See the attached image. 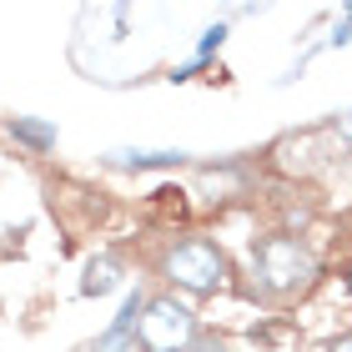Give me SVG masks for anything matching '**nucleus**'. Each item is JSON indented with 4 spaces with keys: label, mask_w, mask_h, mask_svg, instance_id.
<instances>
[{
    "label": "nucleus",
    "mask_w": 352,
    "mask_h": 352,
    "mask_svg": "<svg viewBox=\"0 0 352 352\" xmlns=\"http://www.w3.org/2000/svg\"><path fill=\"white\" fill-rule=\"evenodd\" d=\"M116 287H121V262L116 257H96L86 267V282H81L86 297H106V292H116Z\"/></svg>",
    "instance_id": "nucleus-5"
},
{
    "label": "nucleus",
    "mask_w": 352,
    "mask_h": 352,
    "mask_svg": "<svg viewBox=\"0 0 352 352\" xmlns=\"http://www.w3.org/2000/svg\"><path fill=\"white\" fill-rule=\"evenodd\" d=\"M186 352H227V347H221V338H197Z\"/></svg>",
    "instance_id": "nucleus-9"
},
{
    "label": "nucleus",
    "mask_w": 352,
    "mask_h": 352,
    "mask_svg": "<svg viewBox=\"0 0 352 352\" xmlns=\"http://www.w3.org/2000/svg\"><path fill=\"white\" fill-rule=\"evenodd\" d=\"M347 292H352V267H347Z\"/></svg>",
    "instance_id": "nucleus-12"
},
{
    "label": "nucleus",
    "mask_w": 352,
    "mask_h": 352,
    "mask_svg": "<svg viewBox=\"0 0 352 352\" xmlns=\"http://www.w3.org/2000/svg\"><path fill=\"white\" fill-rule=\"evenodd\" d=\"M338 131H342V136L352 141V111H342V116H338Z\"/></svg>",
    "instance_id": "nucleus-10"
},
{
    "label": "nucleus",
    "mask_w": 352,
    "mask_h": 352,
    "mask_svg": "<svg viewBox=\"0 0 352 352\" xmlns=\"http://www.w3.org/2000/svg\"><path fill=\"white\" fill-rule=\"evenodd\" d=\"M10 136L21 141V146H30V151H51L56 146V126L51 121H36V116H15L10 121Z\"/></svg>",
    "instance_id": "nucleus-6"
},
{
    "label": "nucleus",
    "mask_w": 352,
    "mask_h": 352,
    "mask_svg": "<svg viewBox=\"0 0 352 352\" xmlns=\"http://www.w3.org/2000/svg\"><path fill=\"white\" fill-rule=\"evenodd\" d=\"M186 151H111V166L126 171H151V166H182Z\"/></svg>",
    "instance_id": "nucleus-7"
},
{
    "label": "nucleus",
    "mask_w": 352,
    "mask_h": 352,
    "mask_svg": "<svg viewBox=\"0 0 352 352\" xmlns=\"http://www.w3.org/2000/svg\"><path fill=\"white\" fill-rule=\"evenodd\" d=\"M317 282V257L302 236L272 232L252 247V287L272 302H292Z\"/></svg>",
    "instance_id": "nucleus-1"
},
{
    "label": "nucleus",
    "mask_w": 352,
    "mask_h": 352,
    "mask_svg": "<svg viewBox=\"0 0 352 352\" xmlns=\"http://www.w3.org/2000/svg\"><path fill=\"white\" fill-rule=\"evenodd\" d=\"M151 217H156V221H186V191L156 186V191H151Z\"/></svg>",
    "instance_id": "nucleus-8"
},
{
    "label": "nucleus",
    "mask_w": 352,
    "mask_h": 352,
    "mask_svg": "<svg viewBox=\"0 0 352 352\" xmlns=\"http://www.w3.org/2000/svg\"><path fill=\"white\" fill-rule=\"evenodd\" d=\"M327 352H352V332H347V338H338V342H332Z\"/></svg>",
    "instance_id": "nucleus-11"
},
{
    "label": "nucleus",
    "mask_w": 352,
    "mask_h": 352,
    "mask_svg": "<svg viewBox=\"0 0 352 352\" xmlns=\"http://www.w3.org/2000/svg\"><path fill=\"white\" fill-rule=\"evenodd\" d=\"M136 342L146 352H186L197 342V317H191L176 297H151L146 307H141Z\"/></svg>",
    "instance_id": "nucleus-3"
},
{
    "label": "nucleus",
    "mask_w": 352,
    "mask_h": 352,
    "mask_svg": "<svg viewBox=\"0 0 352 352\" xmlns=\"http://www.w3.org/2000/svg\"><path fill=\"white\" fill-rule=\"evenodd\" d=\"M162 267H166V277L182 287V292H191V297H212V292H221L227 277H232L227 252H221L217 242H206V236H186V242H176V247L166 252Z\"/></svg>",
    "instance_id": "nucleus-2"
},
{
    "label": "nucleus",
    "mask_w": 352,
    "mask_h": 352,
    "mask_svg": "<svg viewBox=\"0 0 352 352\" xmlns=\"http://www.w3.org/2000/svg\"><path fill=\"white\" fill-rule=\"evenodd\" d=\"M141 307H146V297L141 292H126V302H121V312H116V322H111L101 338H96V347L101 352H111V347H131V338H136V322H141Z\"/></svg>",
    "instance_id": "nucleus-4"
}]
</instances>
